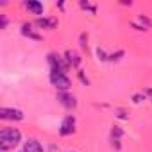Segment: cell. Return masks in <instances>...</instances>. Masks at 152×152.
I'll use <instances>...</instances> for the list:
<instances>
[{
  "label": "cell",
  "mask_w": 152,
  "mask_h": 152,
  "mask_svg": "<svg viewBox=\"0 0 152 152\" xmlns=\"http://www.w3.org/2000/svg\"><path fill=\"white\" fill-rule=\"evenodd\" d=\"M75 132V118L72 115H68L63 122H61V127H59V134L61 136H70Z\"/></svg>",
  "instance_id": "cell-4"
},
{
  "label": "cell",
  "mask_w": 152,
  "mask_h": 152,
  "mask_svg": "<svg viewBox=\"0 0 152 152\" xmlns=\"http://www.w3.org/2000/svg\"><path fill=\"white\" fill-rule=\"evenodd\" d=\"M122 56H124V50H118L116 54H109V56H107V61H118Z\"/></svg>",
  "instance_id": "cell-13"
},
{
  "label": "cell",
  "mask_w": 152,
  "mask_h": 152,
  "mask_svg": "<svg viewBox=\"0 0 152 152\" xmlns=\"http://www.w3.org/2000/svg\"><path fill=\"white\" fill-rule=\"evenodd\" d=\"M23 152H43V147H41V143L38 141V140H27L25 143H23Z\"/></svg>",
  "instance_id": "cell-7"
},
{
  "label": "cell",
  "mask_w": 152,
  "mask_h": 152,
  "mask_svg": "<svg viewBox=\"0 0 152 152\" xmlns=\"http://www.w3.org/2000/svg\"><path fill=\"white\" fill-rule=\"evenodd\" d=\"M64 59H66V63H68L70 66H73V68H79V64H81V57H79V54H77V52H73V50H66Z\"/></svg>",
  "instance_id": "cell-8"
},
{
  "label": "cell",
  "mask_w": 152,
  "mask_h": 152,
  "mask_svg": "<svg viewBox=\"0 0 152 152\" xmlns=\"http://www.w3.org/2000/svg\"><path fill=\"white\" fill-rule=\"evenodd\" d=\"M25 7H27L32 15H41V13H43V4L38 2V0H27V2H25Z\"/></svg>",
  "instance_id": "cell-10"
},
{
  "label": "cell",
  "mask_w": 152,
  "mask_h": 152,
  "mask_svg": "<svg viewBox=\"0 0 152 152\" xmlns=\"http://www.w3.org/2000/svg\"><path fill=\"white\" fill-rule=\"evenodd\" d=\"M118 118H127L125 116V111H118Z\"/></svg>",
  "instance_id": "cell-21"
},
{
  "label": "cell",
  "mask_w": 152,
  "mask_h": 152,
  "mask_svg": "<svg viewBox=\"0 0 152 152\" xmlns=\"http://www.w3.org/2000/svg\"><path fill=\"white\" fill-rule=\"evenodd\" d=\"M122 134H124V131H122L120 127H113V131H111V141H113V147L120 148V138H122Z\"/></svg>",
  "instance_id": "cell-12"
},
{
  "label": "cell",
  "mask_w": 152,
  "mask_h": 152,
  "mask_svg": "<svg viewBox=\"0 0 152 152\" xmlns=\"http://www.w3.org/2000/svg\"><path fill=\"white\" fill-rule=\"evenodd\" d=\"M22 34L27 36V38H31V39H36V41L41 39V36L32 31V25H31V23H23V25H22Z\"/></svg>",
  "instance_id": "cell-11"
},
{
  "label": "cell",
  "mask_w": 152,
  "mask_h": 152,
  "mask_svg": "<svg viewBox=\"0 0 152 152\" xmlns=\"http://www.w3.org/2000/svg\"><path fill=\"white\" fill-rule=\"evenodd\" d=\"M36 25L41 29H56L57 27V18H38Z\"/></svg>",
  "instance_id": "cell-9"
},
{
  "label": "cell",
  "mask_w": 152,
  "mask_h": 152,
  "mask_svg": "<svg viewBox=\"0 0 152 152\" xmlns=\"http://www.w3.org/2000/svg\"><path fill=\"white\" fill-rule=\"evenodd\" d=\"M48 64H50V72H59V73H64L70 66L66 59L57 54H48Z\"/></svg>",
  "instance_id": "cell-3"
},
{
  "label": "cell",
  "mask_w": 152,
  "mask_h": 152,
  "mask_svg": "<svg viewBox=\"0 0 152 152\" xmlns=\"http://www.w3.org/2000/svg\"><path fill=\"white\" fill-rule=\"evenodd\" d=\"M0 118H2V120H23V113L20 109L2 107V109H0Z\"/></svg>",
  "instance_id": "cell-5"
},
{
  "label": "cell",
  "mask_w": 152,
  "mask_h": 152,
  "mask_svg": "<svg viewBox=\"0 0 152 152\" xmlns=\"http://www.w3.org/2000/svg\"><path fill=\"white\" fill-rule=\"evenodd\" d=\"M50 83L59 91H68L72 86L70 79L66 77V73H59V72H50Z\"/></svg>",
  "instance_id": "cell-2"
},
{
  "label": "cell",
  "mask_w": 152,
  "mask_h": 152,
  "mask_svg": "<svg viewBox=\"0 0 152 152\" xmlns=\"http://www.w3.org/2000/svg\"><path fill=\"white\" fill-rule=\"evenodd\" d=\"M81 7H83V9H88V11H91L93 15H95V11H97V9H95V6H90L88 2H81Z\"/></svg>",
  "instance_id": "cell-15"
},
{
  "label": "cell",
  "mask_w": 152,
  "mask_h": 152,
  "mask_svg": "<svg viewBox=\"0 0 152 152\" xmlns=\"http://www.w3.org/2000/svg\"><path fill=\"white\" fill-rule=\"evenodd\" d=\"M6 27H7V18L2 16V18H0V29H6Z\"/></svg>",
  "instance_id": "cell-17"
},
{
  "label": "cell",
  "mask_w": 152,
  "mask_h": 152,
  "mask_svg": "<svg viewBox=\"0 0 152 152\" xmlns=\"http://www.w3.org/2000/svg\"><path fill=\"white\" fill-rule=\"evenodd\" d=\"M143 93H145V95H148V97H150V99H152V88H147V90H145V91H143Z\"/></svg>",
  "instance_id": "cell-19"
},
{
  "label": "cell",
  "mask_w": 152,
  "mask_h": 152,
  "mask_svg": "<svg viewBox=\"0 0 152 152\" xmlns=\"http://www.w3.org/2000/svg\"><path fill=\"white\" fill-rule=\"evenodd\" d=\"M57 100H59L64 107H68V109H72V107L77 106V100H75V97L70 95L68 91H59V93H57Z\"/></svg>",
  "instance_id": "cell-6"
},
{
  "label": "cell",
  "mask_w": 152,
  "mask_h": 152,
  "mask_svg": "<svg viewBox=\"0 0 152 152\" xmlns=\"http://www.w3.org/2000/svg\"><path fill=\"white\" fill-rule=\"evenodd\" d=\"M132 99H134V102H141V95H134Z\"/></svg>",
  "instance_id": "cell-20"
},
{
  "label": "cell",
  "mask_w": 152,
  "mask_h": 152,
  "mask_svg": "<svg viewBox=\"0 0 152 152\" xmlns=\"http://www.w3.org/2000/svg\"><path fill=\"white\" fill-rule=\"evenodd\" d=\"M22 140V132L15 127H4L0 131V147L2 150H9V148H15Z\"/></svg>",
  "instance_id": "cell-1"
},
{
  "label": "cell",
  "mask_w": 152,
  "mask_h": 152,
  "mask_svg": "<svg viewBox=\"0 0 152 152\" xmlns=\"http://www.w3.org/2000/svg\"><path fill=\"white\" fill-rule=\"evenodd\" d=\"M86 41H88V34L84 32V34H81V48H83V50L88 48V43H86Z\"/></svg>",
  "instance_id": "cell-14"
},
{
  "label": "cell",
  "mask_w": 152,
  "mask_h": 152,
  "mask_svg": "<svg viewBox=\"0 0 152 152\" xmlns=\"http://www.w3.org/2000/svg\"><path fill=\"white\" fill-rule=\"evenodd\" d=\"M97 56H99L100 61H107V56H106V52H104L102 48H97Z\"/></svg>",
  "instance_id": "cell-16"
},
{
  "label": "cell",
  "mask_w": 152,
  "mask_h": 152,
  "mask_svg": "<svg viewBox=\"0 0 152 152\" xmlns=\"http://www.w3.org/2000/svg\"><path fill=\"white\" fill-rule=\"evenodd\" d=\"M79 77H81V81H83L84 84H88V79L84 77V73H83V72H79Z\"/></svg>",
  "instance_id": "cell-18"
}]
</instances>
